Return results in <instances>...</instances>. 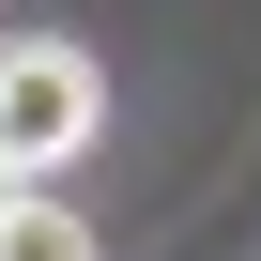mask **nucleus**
<instances>
[{"mask_svg":"<svg viewBox=\"0 0 261 261\" xmlns=\"http://www.w3.org/2000/svg\"><path fill=\"white\" fill-rule=\"evenodd\" d=\"M92 139H108V77H92V46L16 31V46H0V154H16V169H77Z\"/></svg>","mask_w":261,"mask_h":261,"instance_id":"obj_1","label":"nucleus"},{"mask_svg":"<svg viewBox=\"0 0 261 261\" xmlns=\"http://www.w3.org/2000/svg\"><path fill=\"white\" fill-rule=\"evenodd\" d=\"M0 261H108V246H92V215H62V200H16V215H0Z\"/></svg>","mask_w":261,"mask_h":261,"instance_id":"obj_2","label":"nucleus"},{"mask_svg":"<svg viewBox=\"0 0 261 261\" xmlns=\"http://www.w3.org/2000/svg\"><path fill=\"white\" fill-rule=\"evenodd\" d=\"M16 200H31V169H16V154H0V215H16Z\"/></svg>","mask_w":261,"mask_h":261,"instance_id":"obj_3","label":"nucleus"}]
</instances>
